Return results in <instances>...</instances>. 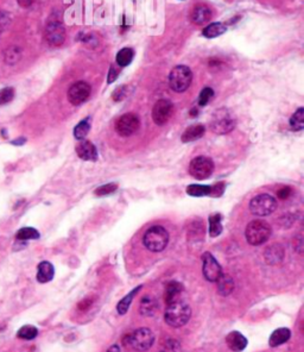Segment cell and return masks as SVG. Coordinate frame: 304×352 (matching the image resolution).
I'll use <instances>...</instances> for the list:
<instances>
[{"label":"cell","instance_id":"obj_8","mask_svg":"<svg viewBox=\"0 0 304 352\" xmlns=\"http://www.w3.org/2000/svg\"><path fill=\"white\" fill-rule=\"evenodd\" d=\"M214 171V162L206 156L195 157L189 164V174L197 180L208 179Z\"/></svg>","mask_w":304,"mask_h":352},{"label":"cell","instance_id":"obj_32","mask_svg":"<svg viewBox=\"0 0 304 352\" xmlns=\"http://www.w3.org/2000/svg\"><path fill=\"white\" fill-rule=\"evenodd\" d=\"M38 334V331L36 327L30 326V325H26V326H23L18 331V337L20 339H25V340H31L34 338H36Z\"/></svg>","mask_w":304,"mask_h":352},{"label":"cell","instance_id":"obj_47","mask_svg":"<svg viewBox=\"0 0 304 352\" xmlns=\"http://www.w3.org/2000/svg\"><path fill=\"white\" fill-rule=\"evenodd\" d=\"M197 114V109L196 108H193L191 109V112H190V115H193V117H195V115Z\"/></svg>","mask_w":304,"mask_h":352},{"label":"cell","instance_id":"obj_2","mask_svg":"<svg viewBox=\"0 0 304 352\" xmlns=\"http://www.w3.org/2000/svg\"><path fill=\"white\" fill-rule=\"evenodd\" d=\"M144 245L152 252L163 251L169 243V233L162 226H152L144 235Z\"/></svg>","mask_w":304,"mask_h":352},{"label":"cell","instance_id":"obj_42","mask_svg":"<svg viewBox=\"0 0 304 352\" xmlns=\"http://www.w3.org/2000/svg\"><path fill=\"white\" fill-rule=\"evenodd\" d=\"M292 223H294V219H292V217L290 214L283 215V217L279 219L280 226H283V227H290L292 225Z\"/></svg>","mask_w":304,"mask_h":352},{"label":"cell","instance_id":"obj_43","mask_svg":"<svg viewBox=\"0 0 304 352\" xmlns=\"http://www.w3.org/2000/svg\"><path fill=\"white\" fill-rule=\"evenodd\" d=\"M118 75H119V70H118L114 66H111L110 73H108V78H107L108 84H112V82L116 81L117 78H118Z\"/></svg>","mask_w":304,"mask_h":352},{"label":"cell","instance_id":"obj_41","mask_svg":"<svg viewBox=\"0 0 304 352\" xmlns=\"http://www.w3.org/2000/svg\"><path fill=\"white\" fill-rule=\"evenodd\" d=\"M291 193H292V189L290 187H283L277 192V197H278L279 199L284 200V199H288V198L291 195Z\"/></svg>","mask_w":304,"mask_h":352},{"label":"cell","instance_id":"obj_36","mask_svg":"<svg viewBox=\"0 0 304 352\" xmlns=\"http://www.w3.org/2000/svg\"><path fill=\"white\" fill-rule=\"evenodd\" d=\"M14 98V90L12 87H6L0 91V105L8 103Z\"/></svg>","mask_w":304,"mask_h":352},{"label":"cell","instance_id":"obj_27","mask_svg":"<svg viewBox=\"0 0 304 352\" xmlns=\"http://www.w3.org/2000/svg\"><path fill=\"white\" fill-rule=\"evenodd\" d=\"M290 126L294 131H300L304 128V108L300 107L291 115Z\"/></svg>","mask_w":304,"mask_h":352},{"label":"cell","instance_id":"obj_38","mask_svg":"<svg viewBox=\"0 0 304 352\" xmlns=\"http://www.w3.org/2000/svg\"><path fill=\"white\" fill-rule=\"evenodd\" d=\"M118 188V186L116 183H108V185H104L101 187H99L95 191V194L99 195V197H102V195H108L112 194L113 192H116Z\"/></svg>","mask_w":304,"mask_h":352},{"label":"cell","instance_id":"obj_35","mask_svg":"<svg viewBox=\"0 0 304 352\" xmlns=\"http://www.w3.org/2000/svg\"><path fill=\"white\" fill-rule=\"evenodd\" d=\"M213 97H214V91L212 90V88H209V87L203 88L199 96V105L206 106L212 99H213Z\"/></svg>","mask_w":304,"mask_h":352},{"label":"cell","instance_id":"obj_46","mask_svg":"<svg viewBox=\"0 0 304 352\" xmlns=\"http://www.w3.org/2000/svg\"><path fill=\"white\" fill-rule=\"evenodd\" d=\"M107 352H120V350L117 345H114V346H112V348Z\"/></svg>","mask_w":304,"mask_h":352},{"label":"cell","instance_id":"obj_22","mask_svg":"<svg viewBox=\"0 0 304 352\" xmlns=\"http://www.w3.org/2000/svg\"><path fill=\"white\" fill-rule=\"evenodd\" d=\"M290 336H291V332L289 328H284V327L278 328V330H276L272 334H271L268 343H270V346L276 348V346H279L288 342L289 338H290Z\"/></svg>","mask_w":304,"mask_h":352},{"label":"cell","instance_id":"obj_31","mask_svg":"<svg viewBox=\"0 0 304 352\" xmlns=\"http://www.w3.org/2000/svg\"><path fill=\"white\" fill-rule=\"evenodd\" d=\"M16 238L18 241H28V239H38L40 238V232L32 227H24L17 232Z\"/></svg>","mask_w":304,"mask_h":352},{"label":"cell","instance_id":"obj_11","mask_svg":"<svg viewBox=\"0 0 304 352\" xmlns=\"http://www.w3.org/2000/svg\"><path fill=\"white\" fill-rule=\"evenodd\" d=\"M174 113L173 102L167 99L158 100L152 108V119L155 124L162 126L169 122L171 115Z\"/></svg>","mask_w":304,"mask_h":352},{"label":"cell","instance_id":"obj_10","mask_svg":"<svg viewBox=\"0 0 304 352\" xmlns=\"http://www.w3.org/2000/svg\"><path fill=\"white\" fill-rule=\"evenodd\" d=\"M139 118L133 113H126L118 119L116 130L122 137H130L139 130Z\"/></svg>","mask_w":304,"mask_h":352},{"label":"cell","instance_id":"obj_34","mask_svg":"<svg viewBox=\"0 0 304 352\" xmlns=\"http://www.w3.org/2000/svg\"><path fill=\"white\" fill-rule=\"evenodd\" d=\"M203 225L202 221H196V223H191L190 226H189V239H193L194 237L200 238V236H203Z\"/></svg>","mask_w":304,"mask_h":352},{"label":"cell","instance_id":"obj_45","mask_svg":"<svg viewBox=\"0 0 304 352\" xmlns=\"http://www.w3.org/2000/svg\"><path fill=\"white\" fill-rule=\"evenodd\" d=\"M17 1H18V4L22 7H29L31 6V4L35 1V0H17Z\"/></svg>","mask_w":304,"mask_h":352},{"label":"cell","instance_id":"obj_29","mask_svg":"<svg viewBox=\"0 0 304 352\" xmlns=\"http://www.w3.org/2000/svg\"><path fill=\"white\" fill-rule=\"evenodd\" d=\"M141 288V287H137V288L133 289L130 294L126 295L125 298L123 299V300H120V302L118 303V312H119V314H125L126 312H128L129 308H130V304H131L132 302V300H133V298L135 297V294H137L138 292H139V289Z\"/></svg>","mask_w":304,"mask_h":352},{"label":"cell","instance_id":"obj_6","mask_svg":"<svg viewBox=\"0 0 304 352\" xmlns=\"http://www.w3.org/2000/svg\"><path fill=\"white\" fill-rule=\"evenodd\" d=\"M126 345H130L137 351H146L153 345L155 334L149 328H138L125 338Z\"/></svg>","mask_w":304,"mask_h":352},{"label":"cell","instance_id":"obj_23","mask_svg":"<svg viewBox=\"0 0 304 352\" xmlns=\"http://www.w3.org/2000/svg\"><path fill=\"white\" fill-rule=\"evenodd\" d=\"M217 293L222 297H227L233 292L234 289V281L229 275L222 274L220 276V279L217 281Z\"/></svg>","mask_w":304,"mask_h":352},{"label":"cell","instance_id":"obj_7","mask_svg":"<svg viewBox=\"0 0 304 352\" xmlns=\"http://www.w3.org/2000/svg\"><path fill=\"white\" fill-rule=\"evenodd\" d=\"M277 201L270 194H259L250 202V211L257 217H265L276 211Z\"/></svg>","mask_w":304,"mask_h":352},{"label":"cell","instance_id":"obj_18","mask_svg":"<svg viewBox=\"0 0 304 352\" xmlns=\"http://www.w3.org/2000/svg\"><path fill=\"white\" fill-rule=\"evenodd\" d=\"M183 291V287L181 283L176 282V281H171L167 285L165 288V302L169 304L174 301L179 300V295Z\"/></svg>","mask_w":304,"mask_h":352},{"label":"cell","instance_id":"obj_39","mask_svg":"<svg viewBox=\"0 0 304 352\" xmlns=\"http://www.w3.org/2000/svg\"><path fill=\"white\" fill-rule=\"evenodd\" d=\"M128 94H129L128 86H120V87H118L117 90L114 91L113 99L116 100V101H122V100H124L126 97H128Z\"/></svg>","mask_w":304,"mask_h":352},{"label":"cell","instance_id":"obj_13","mask_svg":"<svg viewBox=\"0 0 304 352\" xmlns=\"http://www.w3.org/2000/svg\"><path fill=\"white\" fill-rule=\"evenodd\" d=\"M90 86L85 81H79L74 84L68 91V99L73 105L78 106L84 103L90 96Z\"/></svg>","mask_w":304,"mask_h":352},{"label":"cell","instance_id":"obj_15","mask_svg":"<svg viewBox=\"0 0 304 352\" xmlns=\"http://www.w3.org/2000/svg\"><path fill=\"white\" fill-rule=\"evenodd\" d=\"M212 18V11L211 8L206 5H197L194 7L193 12H191V20L194 24L202 25L207 23Z\"/></svg>","mask_w":304,"mask_h":352},{"label":"cell","instance_id":"obj_21","mask_svg":"<svg viewBox=\"0 0 304 352\" xmlns=\"http://www.w3.org/2000/svg\"><path fill=\"white\" fill-rule=\"evenodd\" d=\"M54 267H52L51 263L49 262H42L38 265V270H37V280L38 282L41 283H46L49 281L52 280L54 277Z\"/></svg>","mask_w":304,"mask_h":352},{"label":"cell","instance_id":"obj_24","mask_svg":"<svg viewBox=\"0 0 304 352\" xmlns=\"http://www.w3.org/2000/svg\"><path fill=\"white\" fill-rule=\"evenodd\" d=\"M227 30L226 25L222 24V23H212L209 24L207 28L203 29V36L207 38H215L219 37L222 34H225Z\"/></svg>","mask_w":304,"mask_h":352},{"label":"cell","instance_id":"obj_37","mask_svg":"<svg viewBox=\"0 0 304 352\" xmlns=\"http://www.w3.org/2000/svg\"><path fill=\"white\" fill-rule=\"evenodd\" d=\"M5 58H6L7 63L10 64L16 63V62L20 58V50L17 48V47H11L10 49H7Z\"/></svg>","mask_w":304,"mask_h":352},{"label":"cell","instance_id":"obj_26","mask_svg":"<svg viewBox=\"0 0 304 352\" xmlns=\"http://www.w3.org/2000/svg\"><path fill=\"white\" fill-rule=\"evenodd\" d=\"M134 51L131 48H124L117 54V63L120 67H126L133 60Z\"/></svg>","mask_w":304,"mask_h":352},{"label":"cell","instance_id":"obj_19","mask_svg":"<svg viewBox=\"0 0 304 352\" xmlns=\"http://www.w3.org/2000/svg\"><path fill=\"white\" fill-rule=\"evenodd\" d=\"M283 257H284V249L279 244L271 245L265 251V259L268 264H277V263L282 262Z\"/></svg>","mask_w":304,"mask_h":352},{"label":"cell","instance_id":"obj_30","mask_svg":"<svg viewBox=\"0 0 304 352\" xmlns=\"http://www.w3.org/2000/svg\"><path fill=\"white\" fill-rule=\"evenodd\" d=\"M187 193L191 197H206V195L211 194V187L209 186L190 185L187 187Z\"/></svg>","mask_w":304,"mask_h":352},{"label":"cell","instance_id":"obj_5","mask_svg":"<svg viewBox=\"0 0 304 352\" xmlns=\"http://www.w3.org/2000/svg\"><path fill=\"white\" fill-rule=\"evenodd\" d=\"M235 128V119L231 112L226 108H220L214 112L211 120V129L217 135H226Z\"/></svg>","mask_w":304,"mask_h":352},{"label":"cell","instance_id":"obj_44","mask_svg":"<svg viewBox=\"0 0 304 352\" xmlns=\"http://www.w3.org/2000/svg\"><path fill=\"white\" fill-rule=\"evenodd\" d=\"M91 303H93V299H85L84 301H81V302L79 303V308L81 310L88 309L90 307Z\"/></svg>","mask_w":304,"mask_h":352},{"label":"cell","instance_id":"obj_25","mask_svg":"<svg viewBox=\"0 0 304 352\" xmlns=\"http://www.w3.org/2000/svg\"><path fill=\"white\" fill-rule=\"evenodd\" d=\"M222 232V225H221V215L215 214L209 217V235L212 237H217Z\"/></svg>","mask_w":304,"mask_h":352},{"label":"cell","instance_id":"obj_33","mask_svg":"<svg viewBox=\"0 0 304 352\" xmlns=\"http://www.w3.org/2000/svg\"><path fill=\"white\" fill-rule=\"evenodd\" d=\"M161 352H182V348L177 340L168 339L165 340L164 344L162 345Z\"/></svg>","mask_w":304,"mask_h":352},{"label":"cell","instance_id":"obj_28","mask_svg":"<svg viewBox=\"0 0 304 352\" xmlns=\"http://www.w3.org/2000/svg\"><path fill=\"white\" fill-rule=\"evenodd\" d=\"M89 130H90L89 118H87V119H84L82 122H80L78 125L75 126V129H74V137H75L76 140L82 141L86 136L88 135Z\"/></svg>","mask_w":304,"mask_h":352},{"label":"cell","instance_id":"obj_40","mask_svg":"<svg viewBox=\"0 0 304 352\" xmlns=\"http://www.w3.org/2000/svg\"><path fill=\"white\" fill-rule=\"evenodd\" d=\"M223 191H225V183L223 182L217 183V185L211 187V194H213L214 197H221L223 193Z\"/></svg>","mask_w":304,"mask_h":352},{"label":"cell","instance_id":"obj_12","mask_svg":"<svg viewBox=\"0 0 304 352\" xmlns=\"http://www.w3.org/2000/svg\"><path fill=\"white\" fill-rule=\"evenodd\" d=\"M202 271L203 276L206 277V280L211 281V282H217L220 279V276L222 275V269H221L220 264L217 263V259L214 258L213 255L209 252L203 253L202 256Z\"/></svg>","mask_w":304,"mask_h":352},{"label":"cell","instance_id":"obj_9","mask_svg":"<svg viewBox=\"0 0 304 352\" xmlns=\"http://www.w3.org/2000/svg\"><path fill=\"white\" fill-rule=\"evenodd\" d=\"M45 40L50 46L60 47L66 41V29L57 19H50L45 28Z\"/></svg>","mask_w":304,"mask_h":352},{"label":"cell","instance_id":"obj_3","mask_svg":"<svg viewBox=\"0 0 304 352\" xmlns=\"http://www.w3.org/2000/svg\"><path fill=\"white\" fill-rule=\"evenodd\" d=\"M245 236L251 245H261L270 238L271 227L264 220H253L247 225Z\"/></svg>","mask_w":304,"mask_h":352},{"label":"cell","instance_id":"obj_4","mask_svg":"<svg viewBox=\"0 0 304 352\" xmlns=\"http://www.w3.org/2000/svg\"><path fill=\"white\" fill-rule=\"evenodd\" d=\"M193 81V73L187 66H176L170 72L169 85L171 90L177 93H183L189 88Z\"/></svg>","mask_w":304,"mask_h":352},{"label":"cell","instance_id":"obj_17","mask_svg":"<svg viewBox=\"0 0 304 352\" xmlns=\"http://www.w3.org/2000/svg\"><path fill=\"white\" fill-rule=\"evenodd\" d=\"M205 131L206 129L202 124H196V125L190 126V128H188L184 132H183L181 140L183 143H189V142L197 141L200 140V138H202V136L205 135Z\"/></svg>","mask_w":304,"mask_h":352},{"label":"cell","instance_id":"obj_1","mask_svg":"<svg viewBox=\"0 0 304 352\" xmlns=\"http://www.w3.org/2000/svg\"><path fill=\"white\" fill-rule=\"evenodd\" d=\"M191 316V308L184 301L179 300L174 301L167 304L164 319L167 324L171 327H182L189 321Z\"/></svg>","mask_w":304,"mask_h":352},{"label":"cell","instance_id":"obj_14","mask_svg":"<svg viewBox=\"0 0 304 352\" xmlns=\"http://www.w3.org/2000/svg\"><path fill=\"white\" fill-rule=\"evenodd\" d=\"M76 153L81 159L84 161H96L97 159V151L96 148L89 141H82L81 143L76 147Z\"/></svg>","mask_w":304,"mask_h":352},{"label":"cell","instance_id":"obj_20","mask_svg":"<svg viewBox=\"0 0 304 352\" xmlns=\"http://www.w3.org/2000/svg\"><path fill=\"white\" fill-rule=\"evenodd\" d=\"M158 308V302L155 298L151 295H146L141 299L139 310L143 315L151 316L156 313V310Z\"/></svg>","mask_w":304,"mask_h":352},{"label":"cell","instance_id":"obj_16","mask_svg":"<svg viewBox=\"0 0 304 352\" xmlns=\"http://www.w3.org/2000/svg\"><path fill=\"white\" fill-rule=\"evenodd\" d=\"M227 346L234 352L243 351L247 346V339L240 332H231L226 338Z\"/></svg>","mask_w":304,"mask_h":352}]
</instances>
